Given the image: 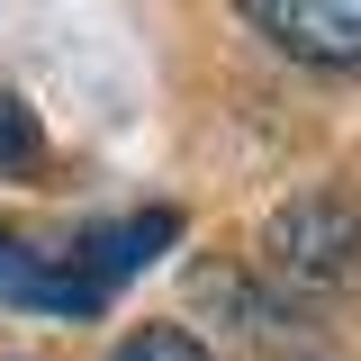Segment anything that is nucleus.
<instances>
[{
  "instance_id": "5",
  "label": "nucleus",
  "mask_w": 361,
  "mask_h": 361,
  "mask_svg": "<svg viewBox=\"0 0 361 361\" xmlns=\"http://www.w3.org/2000/svg\"><path fill=\"white\" fill-rule=\"evenodd\" d=\"M18 163H37V118L0 90V172H18Z\"/></svg>"
},
{
  "instance_id": "1",
  "label": "nucleus",
  "mask_w": 361,
  "mask_h": 361,
  "mask_svg": "<svg viewBox=\"0 0 361 361\" xmlns=\"http://www.w3.org/2000/svg\"><path fill=\"white\" fill-rule=\"evenodd\" d=\"M262 271L280 280V298L298 307H334V298H361V208L343 190H307L289 199L262 235Z\"/></svg>"
},
{
  "instance_id": "4",
  "label": "nucleus",
  "mask_w": 361,
  "mask_h": 361,
  "mask_svg": "<svg viewBox=\"0 0 361 361\" xmlns=\"http://www.w3.org/2000/svg\"><path fill=\"white\" fill-rule=\"evenodd\" d=\"M118 361H208V343L180 334V325H135L127 343H118Z\"/></svg>"
},
{
  "instance_id": "3",
  "label": "nucleus",
  "mask_w": 361,
  "mask_h": 361,
  "mask_svg": "<svg viewBox=\"0 0 361 361\" xmlns=\"http://www.w3.org/2000/svg\"><path fill=\"white\" fill-rule=\"evenodd\" d=\"M172 235H180V217H172V208H135L127 226H99V235H82V244H73L63 262H73V280H82L90 298L109 307V289H118V280H135V271L154 262V253H163Z\"/></svg>"
},
{
  "instance_id": "6",
  "label": "nucleus",
  "mask_w": 361,
  "mask_h": 361,
  "mask_svg": "<svg viewBox=\"0 0 361 361\" xmlns=\"http://www.w3.org/2000/svg\"><path fill=\"white\" fill-rule=\"evenodd\" d=\"M0 361H27V353H0Z\"/></svg>"
},
{
  "instance_id": "2",
  "label": "nucleus",
  "mask_w": 361,
  "mask_h": 361,
  "mask_svg": "<svg viewBox=\"0 0 361 361\" xmlns=\"http://www.w3.org/2000/svg\"><path fill=\"white\" fill-rule=\"evenodd\" d=\"M244 27L307 73H361V0H235Z\"/></svg>"
}]
</instances>
